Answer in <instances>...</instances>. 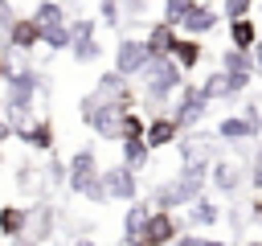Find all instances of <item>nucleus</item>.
<instances>
[{"label":"nucleus","mask_w":262,"mask_h":246,"mask_svg":"<svg viewBox=\"0 0 262 246\" xmlns=\"http://www.w3.org/2000/svg\"><path fill=\"white\" fill-rule=\"evenodd\" d=\"M78 111H82V123L98 135V144H119V139H123V115H127V107L106 102L98 90H90V94L78 102Z\"/></svg>","instance_id":"1"},{"label":"nucleus","mask_w":262,"mask_h":246,"mask_svg":"<svg viewBox=\"0 0 262 246\" xmlns=\"http://www.w3.org/2000/svg\"><path fill=\"white\" fill-rule=\"evenodd\" d=\"M139 82H143V98H147V107H168L172 98H176V90L184 86V70L172 61V57H151L147 61V70L139 74Z\"/></svg>","instance_id":"2"},{"label":"nucleus","mask_w":262,"mask_h":246,"mask_svg":"<svg viewBox=\"0 0 262 246\" xmlns=\"http://www.w3.org/2000/svg\"><path fill=\"white\" fill-rule=\"evenodd\" d=\"M205 111H209V98L201 94V86H196V82H184V86L176 90V102L168 107V115L176 119V127H180V131H192V127L205 119Z\"/></svg>","instance_id":"3"},{"label":"nucleus","mask_w":262,"mask_h":246,"mask_svg":"<svg viewBox=\"0 0 262 246\" xmlns=\"http://www.w3.org/2000/svg\"><path fill=\"white\" fill-rule=\"evenodd\" d=\"M147 61H151V53H147V41H143V37L123 33V37L115 41V70H119L123 78L135 82V78L147 70Z\"/></svg>","instance_id":"4"},{"label":"nucleus","mask_w":262,"mask_h":246,"mask_svg":"<svg viewBox=\"0 0 262 246\" xmlns=\"http://www.w3.org/2000/svg\"><path fill=\"white\" fill-rule=\"evenodd\" d=\"M41 45V25L25 12V16H16L4 33H0V49H8V53H33Z\"/></svg>","instance_id":"5"},{"label":"nucleus","mask_w":262,"mask_h":246,"mask_svg":"<svg viewBox=\"0 0 262 246\" xmlns=\"http://www.w3.org/2000/svg\"><path fill=\"white\" fill-rule=\"evenodd\" d=\"M217 25H221V8H213L209 0H192V4H188V12L180 16V25H176V29H180L184 37H209Z\"/></svg>","instance_id":"6"},{"label":"nucleus","mask_w":262,"mask_h":246,"mask_svg":"<svg viewBox=\"0 0 262 246\" xmlns=\"http://www.w3.org/2000/svg\"><path fill=\"white\" fill-rule=\"evenodd\" d=\"M180 230H184V221H176V213H168V209H151L139 246H172V242L180 238Z\"/></svg>","instance_id":"7"},{"label":"nucleus","mask_w":262,"mask_h":246,"mask_svg":"<svg viewBox=\"0 0 262 246\" xmlns=\"http://www.w3.org/2000/svg\"><path fill=\"white\" fill-rule=\"evenodd\" d=\"M94 172H98V156H94V148H78V152L66 160V189L82 197V189H86V180H90Z\"/></svg>","instance_id":"8"},{"label":"nucleus","mask_w":262,"mask_h":246,"mask_svg":"<svg viewBox=\"0 0 262 246\" xmlns=\"http://www.w3.org/2000/svg\"><path fill=\"white\" fill-rule=\"evenodd\" d=\"M102 180H106V197L111 201H135L139 197V176L119 160L111 168H102Z\"/></svg>","instance_id":"9"},{"label":"nucleus","mask_w":262,"mask_h":246,"mask_svg":"<svg viewBox=\"0 0 262 246\" xmlns=\"http://www.w3.org/2000/svg\"><path fill=\"white\" fill-rule=\"evenodd\" d=\"M106 102H119V107H127V111H135V86H131V78H123L119 70H106V74H98V86H94Z\"/></svg>","instance_id":"10"},{"label":"nucleus","mask_w":262,"mask_h":246,"mask_svg":"<svg viewBox=\"0 0 262 246\" xmlns=\"http://www.w3.org/2000/svg\"><path fill=\"white\" fill-rule=\"evenodd\" d=\"M33 102H37V94L8 90V86H4V102H0V111H4V119L12 123V131H20V127L33 123Z\"/></svg>","instance_id":"11"},{"label":"nucleus","mask_w":262,"mask_h":246,"mask_svg":"<svg viewBox=\"0 0 262 246\" xmlns=\"http://www.w3.org/2000/svg\"><path fill=\"white\" fill-rule=\"evenodd\" d=\"M180 135H184V131L176 127V119H172L168 111H156V115L147 119V131H143V139H147V148H151V152H160V148H172Z\"/></svg>","instance_id":"12"},{"label":"nucleus","mask_w":262,"mask_h":246,"mask_svg":"<svg viewBox=\"0 0 262 246\" xmlns=\"http://www.w3.org/2000/svg\"><path fill=\"white\" fill-rule=\"evenodd\" d=\"M242 180H246V168H242V164H233V160H213V164H209V184H213L221 197H233V193L242 189Z\"/></svg>","instance_id":"13"},{"label":"nucleus","mask_w":262,"mask_h":246,"mask_svg":"<svg viewBox=\"0 0 262 246\" xmlns=\"http://www.w3.org/2000/svg\"><path fill=\"white\" fill-rule=\"evenodd\" d=\"M258 135H262V127L250 123L246 115H225V119L217 123V139H221V144H250V139H258Z\"/></svg>","instance_id":"14"},{"label":"nucleus","mask_w":262,"mask_h":246,"mask_svg":"<svg viewBox=\"0 0 262 246\" xmlns=\"http://www.w3.org/2000/svg\"><path fill=\"white\" fill-rule=\"evenodd\" d=\"M217 221H221V205L209 201L205 193H201L192 205H184V225H188V230H213Z\"/></svg>","instance_id":"15"},{"label":"nucleus","mask_w":262,"mask_h":246,"mask_svg":"<svg viewBox=\"0 0 262 246\" xmlns=\"http://www.w3.org/2000/svg\"><path fill=\"white\" fill-rule=\"evenodd\" d=\"M33 221V205H0V238H25Z\"/></svg>","instance_id":"16"},{"label":"nucleus","mask_w":262,"mask_h":246,"mask_svg":"<svg viewBox=\"0 0 262 246\" xmlns=\"http://www.w3.org/2000/svg\"><path fill=\"white\" fill-rule=\"evenodd\" d=\"M16 135H20V144H25V148H33V152H53V139H57V135H53V119H49V115L33 119V123H29V127H20Z\"/></svg>","instance_id":"17"},{"label":"nucleus","mask_w":262,"mask_h":246,"mask_svg":"<svg viewBox=\"0 0 262 246\" xmlns=\"http://www.w3.org/2000/svg\"><path fill=\"white\" fill-rule=\"evenodd\" d=\"M176 37H180V29H176V25H168V20H156V25H147V33H143V41H147V53H151V57H168V53H172V45H176Z\"/></svg>","instance_id":"18"},{"label":"nucleus","mask_w":262,"mask_h":246,"mask_svg":"<svg viewBox=\"0 0 262 246\" xmlns=\"http://www.w3.org/2000/svg\"><path fill=\"white\" fill-rule=\"evenodd\" d=\"M168 57H172V61H176L184 74H192V70L201 66V57H205V45H201V37H184V33H180Z\"/></svg>","instance_id":"19"},{"label":"nucleus","mask_w":262,"mask_h":246,"mask_svg":"<svg viewBox=\"0 0 262 246\" xmlns=\"http://www.w3.org/2000/svg\"><path fill=\"white\" fill-rule=\"evenodd\" d=\"M147 217H151V201H127V213H123V238L127 242H139L143 230H147Z\"/></svg>","instance_id":"20"},{"label":"nucleus","mask_w":262,"mask_h":246,"mask_svg":"<svg viewBox=\"0 0 262 246\" xmlns=\"http://www.w3.org/2000/svg\"><path fill=\"white\" fill-rule=\"evenodd\" d=\"M221 70H225V74H250V78H258L254 53H250V49H237V45H225V49H221Z\"/></svg>","instance_id":"21"},{"label":"nucleus","mask_w":262,"mask_h":246,"mask_svg":"<svg viewBox=\"0 0 262 246\" xmlns=\"http://www.w3.org/2000/svg\"><path fill=\"white\" fill-rule=\"evenodd\" d=\"M53 225H57V209L53 205H33V221H29V238L33 242H49L53 238Z\"/></svg>","instance_id":"22"},{"label":"nucleus","mask_w":262,"mask_h":246,"mask_svg":"<svg viewBox=\"0 0 262 246\" xmlns=\"http://www.w3.org/2000/svg\"><path fill=\"white\" fill-rule=\"evenodd\" d=\"M41 29H53V25H70V12H66V4L61 0H41V4H33V12H29Z\"/></svg>","instance_id":"23"},{"label":"nucleus","mask_w":262,"mask_h":246,"mask_svg":"<svg viewBox=\"0 0 262 246\" xmlns=\"http://www.w3.org/2000/svg\"><path fill=\"white\" fill-rule=\"evenodd\" d=\"M258 20L254 16H237V20H229V45H237V49H254V41H258Z\"/></svg>","instance_id":"24"},{"label":"nucleus","mask_w":262,"mask_h":246,"mask_svg":"<svg viewBox=\"0 0 262 246\" xmlns=\"http://www.w3.org/2000/svg\"><path fill=\"white\" fill-rule=\"evenodd\" d=\"M201 94H205L209 102H229V98H233L229 74H225V70H213V74H205V82H201Z\"/></svg>","instance_id":"25"},{"label":"nucleus","mask_w":262,"mask_h":246,"mask_svg":"<svg viewBox=\"0 0 262 246\" xmlns=\"http://www.w3.org/2000/svg\"><path fill=\"white\" fill-rule=\"evenodd\" d=\"M119 152H123V164H127L131 172H143V168H147V160H151L147 139H123V144H119Z\"/></svg>","instance_id":"26"},{"label":"nucleus","mask_w":262,"mask_h":246,"mask_svg":"<svg viewBox=\"0 0 262 246\" xmlns=\"http://www.w3.org/2000/svg\"><path fill=\"white\" fill-rule=\"evenodd\" d=\"M151 209H168V213L184 209V197H180L176 180H160V184L151 189Z\"/></svg>","instance_id":"27"},{"label":"nucleus","mask_w":262,"mask_h":246,"mask_svg":"<svg viewBox=\"0 0 262 246\" xmlns=\"http://www.w3.org/2000/svg\"><path fill=\"white\" fill-rule=\"evenodd\" d=\"M70 57H74L78 66H94V61L102 57V41H98V33L86 37V41H74V45H70Z\"/></svg>","instance_id":"28"},{"label":"nucleus","mask_w":262,"mask_h":246,"mask_svg":"<svg viewBox=\"0 0 262 246\" xmlns=\"http://www.w3.org/2000/svg\"><path fill=\"white\" fill-rule=\"evenodd\" d=\"M41 45H45V49H53V53H66V49H70V25L41 29Z\"/></svg>","instance_id":"29"},{"label":"nucleus","mask_w":262,"mask_h":246,"mask_svg":"<svg viewBox=\"0 0 262 246\" xmlns=\"http://www.w3.org/2000/svg\"><path fill=\"white\" fill-rule=\"evenodd\" d=\"M98 33V20L94 16H70V45L74 41H86V37H94Z\"/></svg>","instance_id":"30"},{"label":"nucleus","mask_w":262,"mask_h":246,"mask_svg":"<svg viewBox=\"0 0 262 246\" xmlns=\"http://www.w3.org/2000/svg\"><path fill=\"white\" fill-rule=\"evenodd\" d=\"M143 131H147V119L139 115V111H127L123 115V139H143ZM119 139V144H123Z\"/></svg>","instance_id":"31"},{"label":"nucleus","mask_w":262,"mask_h":246,"mask_svg":"<svg viewBox=\"0 0 262 246\" xmlns=\"http://www.w3.org/2000/svg\"><path fill=\"white\" fill-rule=\"evenodd\" d=\"M82 197H86L90 205H102V201H111V197H106V180H102V168H98V172H94V176L86 180V189H82Z\"/></svg>","instance_id":"32"},{"label":"nucleus","mask_w":262,"mask_h":246,"mask_svg":"<svg viewBox=\"0 0 262 246\" xmlns=\"http://www.w3.org/2000/svg\"><path fill=\"white\" fill-rule=\"evenodd\" d=\"M98 20H102L106 29H123V8H119V0H98Z\"/></svg>","instance_id":"33"},{"label":"nucleus","mask_w":262,"mask_h":246,"mask_svg":"<svg viewBox=\"0 0 262 246\" xmlns=\"http://www.w3.org/2000/svg\"><path fill=\"white\" fill-rule=\"evenodd\" d=\"M172 246H229L225 238H205L201 230H180V238Z\"/></svg>","instance_id":"34"},{"label":"nucleus","mask_w":262,"mask_h":246,"mask_svg":"<svg viewBox=\"0 0 262 246\" xmlns=\"http://www.w3.org/2000/svg\"><path fill=\"white\" fill-rule=\"evenodd\" d=\"M37 184H41L37 168H33V164H16V189L29 197V193H37Z\"/></svg>","instance_id":"35"},{"label":"nucleus","mask_w":262,"mask_h":246,"mask_svg":"<svg viewBox=\"0 0 262 246\" xmlns=\"http://www.w3.org/2000/svg\"><path fill=\"white\" fill-rule=\"evenodd\" d=\"M119 8H123V25H135V20H143V16H147L151 0H119Z\"/></svg>","instance_id":"36"},{"label":"nucleus","mask_w":262,"mask_h":246,"mask_svg":"<svg viewBox=\"0 0 262 246\" xmlns=\"http://www.w3.org/2000/svg\"><path fill=\"white\" fill-rule=\"evenodd\" d=\"M258 0H221V16L225 20H237V16H250Z\"/></svg>","instance_id":"37"},{"label":"nucleus","mask_w":262,"mask_h":246,"mask_svg":"<svg viewBox=\"0 0 262 246\" xmlns=\"http://www.w3.org/2000/svg\"><path fill=\"white\" fill-rule=\"evenodd\" d=\"M188 4H192V0H164V16H160V20H168V25H180V16L188 12Z\"/></svg>","instance_id":"38"},{"label":"nucleus","mask_w":262,"mask_h":246,"mask_svg":"<svg viewBox=\"0 0 262 246\" xmlns=\"http://www.w3.org/2000/svg\"><path fill=\"white\" fill-rule=\"evenodd\" d=\"M246 180L262 193V148H254V160H250V172H246Z\"/></svg>","instance_id":"39"},{"label":"nucleus","mask_w":262,"mask_h":246,"mask_svg":"<svg viewBox=\"0 0 262 246\" xmlns=\"http://www.w3.org/2000/svg\"><path fill=\"white\" fill-rule=\"evenodd\" d=\"M45 172H49L45 180H49L53 189H57V184H66V160H49V168H45Z\"/></svg>","instance_id":"40"},{"label":"nucleus","mask_w":262,"mask_h":246,"mask_svg":"<svg viewBox=\"0 0 262 246\" xmlns=\"http://www.w3.org/2000/svg\"><path fill=\"white\" fill-rule=\"evenodd\" d=\"M242 115H246L250 123H258V127H262V102H246V107H242Z\"/></svg>","instance_id":"41"},{"label":"nucleus","mask_w":262,"mask_h":246,"mask_svg":"<svg viewBox=\"0 0 262 246\" xmlns=\"http://www.w3.org/2000/svg\"><path fill=\"white\" fill-rule=\"evenodd\" d=\"M12 20H16V12H12V4H8V0H0V33H4V29L12 25Z\"/></svg>","instance_id":"42"},{"label":"nucleus","mask_w":262,"mask_h":246,"mask_svg":"<svg viewBox=\"0 0 262 246\" xmlns=\"http://www.w3.org/2000/svg\"><path fill=\"white\" fill-rule=\"evenodd\" d=\"M16 131H12V123L4 119V111H0V160H4V139H12Z\"/></svg>","instance_id":"43"},{"label":"nucleus","mask_w":262,"mask_h":246,"mask_svg":"<svg viewBox=\"0 0 262 246\" xmlns=\"http://www.w3.org/2000/svg\"><path fill=\"white\" fill-rule=\"evenodd\" d=\"M8 74H12V61H8V49H0V86L8 82Z\"/></svg>","instance_id":"44"},{"label":"nucleus","mask_w":262,"mask_h":246,"mask_svg":"<svg viewBox=\"0 0 262 246\" xmlns=\"http://www.w3.org/2000/svg\"><path fill=\"white\" fill-rule=\"evenodd\" d=\"M250 53H254V66H258V74H262V33H258V41H254Z\"/></svg>","instance_id":"45"},{"label":"nucleus","mask_w":262,"mask_h":246,"mask_svg":"<svg viewBox=\"0 0 262 246\" xmlns=\"http://www.w3.org/2000/svg\"><path fill=\"white\" fill-rule=\"evenodd\" d=\"M12 246H41V242H33V238L25 234V238H12Z\"/></svg>","instance_id":"46"},{"label":"nucleus","mask_w":262,"mask_h":246,"mask_svg":"<svg viewBox=\"0 0 262 246\" xmlns=\"http://www.w3.org/2000/svg\"><path fill=\"white\" fill-rule=\"evenodd\" d=\"M74 246H98V242H94V238H78Z\"/></svg>","instance_id":"47"},{"label":"nucleus","mask_w":262,"mask_h":246,"mask_svg":"<svg viewBox=\"0 0 262 246\" xmlns=\"http://www.w3.org/2000/svg\"><path fill=\"white\" fill-rule=\"evenodd\" d=\"M254 217H258V221H262V197H258V201H254Z\"/></svg>","instance_id":"48"},{"label":"nucleus","mask_w":262,"mask_h":246,"mask_svg":"<svg viewBox=\"0 0 262 246\" xmlns=\"http://www.w3.org/2000/svg\"><path fill=\"white\" fill-rule=\"evenodd\" d=\"M246 246H262V238H250V242H246Z\"/></svg>","instance_id":"49"},{"label":"nucleus","mask_w":262,"mask_h":246,"mask_svg":"<svg viewBox=\"0 0 262 246\" xmlns=\"http://www.w3.org/2000/svg\"><path fill=\"white\" fill-rule=\"evenodd\" d=\"M119 246H139V242H127V238H123V242H119Z\"/></svg>","instance_id":"50"},{"label":"nucleus","mask_w":262,"mask_h":246,"mask_svg":"<svg viewBox=\"0 0 262 246\" xmlns=\"http://www.w3.org/2000/svg\"><path fill=\"white\" fill-rule=\"evenodd\" d=\"M61 4H74V0H61Z\"/></svg>","instance_id":"51"},{"label":"nucleus","mask_w":262,"mask_h":246,"mask_svg":"<svg viewBox=\"0 0 262 246\" xmlns=\"http://www.w3.org/2000/svg\"><path fill=\"white\" fill-rule=\"evenodd\" d=\"M258 8H262V0H258Z\"/></svg>","instance_id":"52"}]
</instances>
